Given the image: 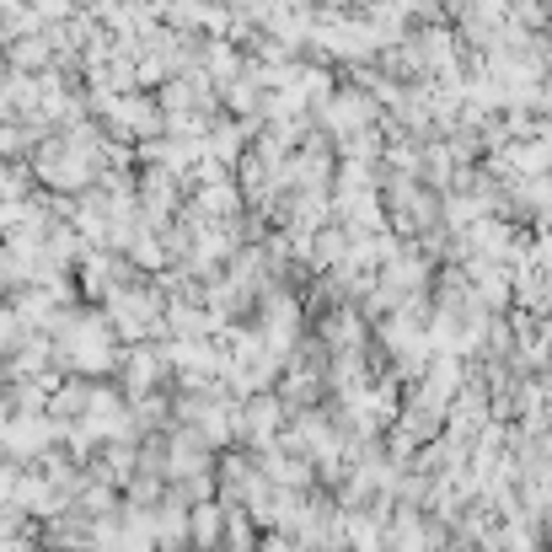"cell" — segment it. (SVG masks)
Masks as SVG:
<instances>
[{"label": "cell", "instance_id": "6da1fadb", "mask_svg": "<svg viewBox=\"0 0 552 552\" xmlns=\"http://www.w3.org/2000/svg\"><path fill=\"white\" fill-rule=\"evenodd\" d=\"M204 467V440L193 429L172 435V456H166V478H183V472H199Z\"/></svg>", "mask_w": 552, "mask_h": 552}, {"label": "cell", "instance_id": "7a4b0ae2", "mask_svg": "<svg viewBox=\"0 0 552 552\" xmlns=\"http://www.w3.org/2000/svg\"><path fill=\"white\" fill-rule=\"evenodd\" d=\"M123 381H129V392L140 397V392H145V386L156 381V365H150V354H134V360H129V376H123Z\"/></svg>", "mask_w": 552, "mask_h": 552}, {"label": "cell", "instance_id": "3957f363", "mask_svg": "<svg viewBox=\"0 0 552 552\" xmlns=\"http://www.w3.org/2000/svg\"><path fill=\"white\" fill-rule=\"evenodd\" d=\"M193 537H199V548H215V510L193 515Z\"/></svg>", "mask_w": 552, "mask_h": 552}]
</instances>
